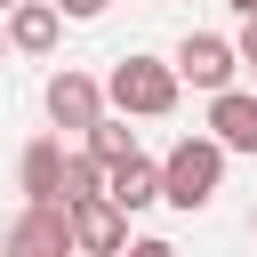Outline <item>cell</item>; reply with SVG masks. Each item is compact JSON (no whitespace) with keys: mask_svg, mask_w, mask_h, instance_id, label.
Returning <instances> with one entry per match:
<instances>
[{"mask_svg":"<svg viewBox=\"0 0 257 257\" xmlns=\"http://www.w3.org/2000/svg\"><path fill=\"white\" fill-rule=\"evenodd\" d=\"M249 72H257V64H249Z\"/></svg>","mask_w":257,"mask_h":257,"instance_id":"obj_18","label":"cell"},{"mask_svg":"<svg viewBox=\"0 0 257 257\" xmlns=\"http://www.w3.org/2000/svg\"><path fill=\"white\" fill-rule=\"evenodd\" d=\"M40 104H48V120H56V128H80V137H88V128L104 120V104H112V96H104V88H96L80 64H64V72H48Z\"/></svg>","mask_w":257,"mask_h":257,"instance_id":"obj_4","label":"cell"},{"mask_svg":"<svg viewBox=\"0 0 257 257\" xmlns=\"http://www.w3.org/2000/svg\"><path fill=\"white\" fill-rule=\"evenodd\" d=\"M8 48H16V40H8V24H0V56H8Z\"/></svg>","mask_w":257,"mask_h":257,"instance_id":"obj_15","label":"cell"},{"mask_svg":"<svg viewBox=\"0 0 257 257\" xmlns=\"http://www.w3.org/2000/svg\"><path fill=\"white\" fill-rule=\"evenodd\" d=\"M72 233L88 257H112V249H128V209L112 193H88V201H72Z\"/></svg>","mask_w":257,"mask_h":257,"instance_id":"obj_6","label":"cell"},{"mask_svg":"<svg viewBox=\"0 0 257 257\" xmlns=\"http://www.w3.org/2000/svg\"><path fill=\"white\" fill-rule=\"evenodd\" d=\"M209 128H217L233 153H257V96H249V88H217V96H209Z\"/></svg>","mask_w":257,"mask_h":257,"instance_id":"obj_10","label":"cell"},{"mask_svg":"<svg viewBox=\"0 0 257 257\" xmlns=\"http://www.w3.org/2000/svg\"><path fill=\"white\" fill-rule=\"evenodd\" d=\"M112 185V161H96V153H72L64 161V201H88V193H104Z\"/></svg>","mask_w":257,"mask_h":257,"instance_id":"obj_12","label":"cell"},{"mask_svg":"<svg viewBox=\"0 0 257 257\" xmlns=\"http://www.w3.org/2000/svg\"><path fill=\"white\" fill-rule=\"evenodd\" d=\"M249 233H257V209H249Z\"/></svg>","mask_w":257,"mask_h":257,"instance_id":"obj_17","label":"cell"},{"mask_svg":"<svg viewBox=\"0 0 257 257\" xmlns=\"http://www.w3.org/2000/svg\"><path fill=\"white\" fill-rule=\"evenodd\" d=\"M0 241H8V257H64V249H80L72 201H24V217H16Z\"/></svg>","mask_w":257,"mask_h":257,"instance_id":"obj_3","label":"cell"},{"mask_svg":"<svg viewBox=\"0 0 257 257\" xmlns=\"http://www.w3.org/2000/svg\"><path fill=\"white\" fill-rule=\"evenodd\" d=\"M64 145L56 137H32L24 145V161H16V185H24V201H64Z\"/></svg>","mask_w":257,"mask_h":257,"instance_id":"obj_7","label":"cell"},{"mask_svg":"<svg viewBox=\"0 0 257 257\" xmlns=\"http://www.w3.org/2000/svg\"><path fill=\"white\" fill-rule=\"evenodd\" d=\"M128 217L137 209H153V201H169V185H161V161H145V153H128V161H112V185H104Z\"/></svg>","mask_w":257,"mask_h":257,"instance_id":"obj_9","label":"cell"},{"mask_svg":"<svg viewBox=\"0 0 257 257\" xmlns=\"http://www.w3.org/2000/svg\"><path fill=\"white\" fill-rule=\"evenodd\" d=\"M8 8H16V0H0V16H8Z\"/></svg>","mask_w":257,"mask_h":257,"instance_id":"obj_16","label":"cell"},{"mask_svg":"<svg viewBox=\"0 0 257 257\" xmlns=\"http://www.w3.org/2000/svg\"><path fill=\"white\" fill-rule=\"evenodd\" d=\"M88 153H96V161H128V153H137V128H128V112H120V104L88 128Z\"/></svg>","mask_w":257,"mask_h":257,"instance_id":"obj_11","label":"cell"},{"mask_svg":"<svg viewBox=\"0 0 257 257\" xmlns=\"http://www.w3.org/2000/svg\"><path fill=\"white\" fill-rule=\"evenodd\" d=\"M56 8H64V16H72V24H88V16H104V8H112V0H56Z\"/></svg>","mask_w":257,"mask_h":257,"instance_id":"obj_13","label":"cell"},{"mask_svg":"<svg viewBox=\"0 0 257 257\" xmlns=\"http://www.w3.org/2000/svg\"><path fill=\"white\" fill-rule=\"evenodd\" d=\"M225 137L209 128V137H177L169 145V161H161V185H169V209H209L217 201V185H225Z\"/></svg>","mask_w":257,"mask_h":257,"instance_id":"obj_1","label":"cell"},{"mask_svg":"<svg viewBox=\"0 0 257 257\" xmlns=\"http://www.w3.org/2000/svg\"><path fill=\"white\" fill-rule=\"evenodd\" d=\"M225 8H233V16H257V0H225Z\"/></svg>","mask_w":257,"mask_h":257,"instance_id":"obj_14","label":"cell"},{"mask_svg":"<svg viewBox=\"0 0 257 257\" xmlns=\"http://www.w3.org/2000/svg\"><path fill=\"white\" fill-rule=\"evenodd\" d=\"M177 88H185V72L161 64V56H120L112 80H104V96H112L128 120H161V112H177Z\"/></svg>","mask_w":257,"mask_h":257,"instance_id":"obj_2","label":"cell"},{"mask_svg":"<svg viewBox=\"0 0 257 257\" xmlns=\"http://www.w3.org/2000/svg\"><path fill=\"white\" fill-rule=\"evenodd\" d=\"M56 32H64V8H56V0H16V8H8V40H16V56H48Z\"/></svg>","mask_w":257,"mask_h":257,"instance_id":"obj_8","label":"cell"},{"mask_svg":"<svg viewBox=\"0 0 257 257\" xmlns=\"http://www.w3.org/2000/svg\"><path fill=\"white\" fill-rule=\"evenodd\" d=\"M177 72H185L201 96H217V88H233V72H241V40H217V32H185V48H177Z\"/></svg>","mask_w":257,"mask_h":257,"instance_id":"obj_5","label":"cell"}]
</instances>
